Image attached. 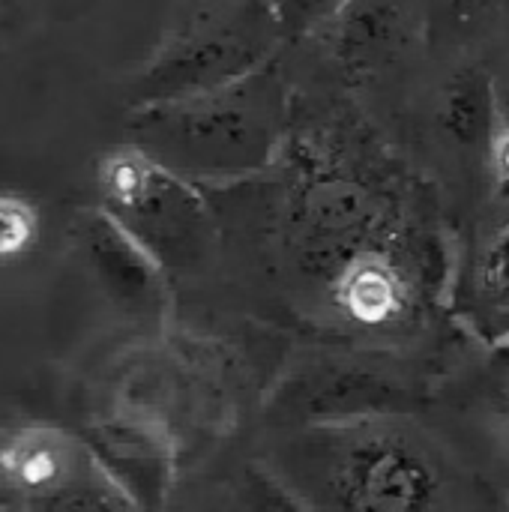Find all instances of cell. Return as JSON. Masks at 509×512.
Returning <instances> with one entry per match:
<instances>
[{
	"label": "cell",
	"mask_w": 509,
	"mask_h": 512,
	"mask_svg": "<svg viewBox=\"0 0 509 512\" xmlns=\"http://www.w3.org/2000/svg\"><path fill=\"white\" fill-rule=\"evenodd\" d=\"M438 123L444 135L462 147H489V138L498 126L495 75L477 63L459 66L441 87Z\"/></svg>",
	"instance_id": "obj_10"
},
{
	"label": "cell",
	"mask_w": 509,
	"mask_h": 512,
	"mask_svg": "<svg viewBox=\"0 0 509 512\" xmlns=\"http://www.w3.org/2000/svg\"><path fill=\"white\" fill-rule=\"evenodd\" d=\"M486 159H489L498 195L509 201V120H498V126L489 138V147H486Z\"/></svg>",
	"instance_id": "obj_16"
},
{
	"label": "cell",
	"mask_w": 509,
	"mask_h": 512,
	"mask_svg": "<svg viewBox=\"0 0 509 512\" xmlns=\"http://www.w3.org/2000/svg\"><path fill=\"white\" fill-rule=\"evenodd\" d=\"M0 512H24L21 507H6V504H0Z\"/></svg>",
	"instance_id": "obj_19"
},
{
	"label": "cell",
	"mask_w": 509,
	"mask_h": 512,
	"mask_svg": "<svg viewBox=\"0 0 509 512\" xmlns=\"http://www.w3.org/2000/svg\"><path fill=\"white\" fill-rule=\"evenodd\" d=\"M24 512H138L135 504L105 477L99 465H93L87 474L75 477L63 489L30 501L21 507Z\"/></svg>",
	"instance_id": "obj_11"
},
{
	"label": "cell",
	"mask_w": 509,
	"mask_h": 512,
	"mask_svg": "<svg viewBox=\"0 0 509 512\" xmlns=\"http://www.w3.org/2000/svg\"><path fill=\"white\" fill-rule=\"evenodd\" d=\"M96 465L87 441L48 423L0 426V489L21 498V507L39 501Z\"/></svg>",
	"instance_id": "obj_8"
},
{
	"label": "cell",
	"mask_w": 509,
	"mask_h": 512,
	"mask_svg": "<svg viewBox=\"0 0 509 512\" xmlns=\"http://www.w3.org/2000/svg\"><path fill=\"white\" fill-rule=\"evenodd\" d=\"M501 512H509V504H507V507H504V510H501Z\"/></svg>",
	"instance_id": "obj_20"
},
{
	"label": "cell",
	"mask_w": 509,
	"mask_h": 512,
	"mask_svg": "<svg viewBox=\"0 0 509 512\" xmlns=\"http://www.w3.org/2000/svg\"><path fill=\"white\" fill-rule=\"evenodd\" d=\"M294 123V102L276 60L186 99L135 108L132 147L201 186L249 180L276 165Z\"/></svg>",
	"instance_id": "obj_2"
},
{
	"label": "cell",
	"mask_w": 509,
	"mask_h": 512,
	"mask_svg": "<svg viewBox=\"0 0 509 512\" xmlns=\"http://www.w3.org/2000/svg\"><path fill=\"white\" fill-rule=\"evenodd\" d=\"M282 45L267 0H204L192 6L135 78V108L228 87L267 63Z\"/></svg>",
	"instance_id": "obj_3"
},
{
	"label": "cell",
	"mask_w": 509,
	"mask_h": 512,
	"mask_svg": "<svg viewBox=\"0 0 509 512\" xmlns=\"http://www.w3.org/2000/svg\"><path fill=\"white\" fill-rule=\"evenodd\" d=\"M324 30L342 78L351 87H363L405 57L414 21L405 0H351Z\"/></svg>",
	"instance_id": "obj_7"
},
{
	"label": "cell",
	"mask_w": 509,
	"mask_h": 512,
	"mask_svg": "<svg viewBox=\"0 0 509 512\" xmlns=\"http://www.w3.org/2000/svg\"><path fill=\"white\" fill-rule=\"evenodd\" d=\"M504 399H507V414H509V363H507V384H504Z\"/></svg>",
	"instance_id": "obj_18"
},
{
	"label": "cell",
	"mask_w": 509,
	"mask_h": 512,
	"mask_svg": "<svg viewBox=\"0 0 509 512\" xmlns=\"http://www.w3.org/2000/svg\"><path fill=\"white\" fill-rule=\"evenodd\" d=\"M39 240V213L18 192H0V264L24 258Z\"/></svg>",
	"instance_id": "obj_13"
},
{
	"label": "cell",
	"mask_w": 509,
	"mask_h": 512,
	"mask_svg": "<svg viewBox=\"0 0 509 512\" xmlns=\"http://www.w3.org/2000/svg\"><path fill=\"white\" fill-rule=\"evenodd\" d=\"M501 0H423L426 33L432 42H459L480 33Z\"/></svg>",
	"instance_id": "obj_12"
},
{
	"label": "cell",
	"mask_w": 509,
	"mask_h": 512,
	"mask_svg": "<svg viewBox=\"0 0 509 512\" xmlns=\"http://www.w3.org/2000/svg\"><path fill=\"white\" fill-rule=\"evenodd\" d=\"M495 93H498V120H509V63L507 72L495 78Z\"/></svg>",
	"instance_id": "obj_17"
},
{
	"label": "cell",
	"mask_w": 509,
	"mask_h": 512,
	"mask_svg": "<svg viewBox=\"0 0 509 512\" xmlns=\"http://www.w3.org/2000/svg\"><path fill=\"white\" fill-rule=\"evenodd\" d=\"M447 303L480 342L509 345V201L504 198L465 240L450 270Z\"/></svg>",
	"instance_id": "obj_6"
},
{
	"label": "cell",
	"mask_w": 509,
	"mask_h": 512,
	"mask_svg": "<svg viewBox=\"0 0 509 512\" xmlns=\"http://www.w3.org/2000/svg\"><path fill=\"white\" fill-rule=\"evenodd\" d=\"M225 512H306L297 498L282 486L276 483L273 477H252L237 495L234 501L225 507Z\"/></svg>",
	"instance_id": "obj_15"
},
{
	"label": "cell",
	"mask_w": 509,
	"mask_h": 512,
	"mask_svg": "<svg viewBox=\"0 0 509 512\" xmlns=\"http://www.w3.org/2000/svg\"><path fill=\"white\" fill-rule=\"evenodd\" d=\"M102 210L126 228L165 273L198 270L213 249V213L195 183L177 177L132 144L99 162Z\"/></svg>",
	"instance_id": "obj_4"
},
{
	"label": "cell",
	"mask_w": 509,
	"mask_h": 512,
	"mask_svg": "<svg viewBox=\"0 0 509 512\" xmlns=\"http://www.w3.org/2000/svg\"><path fill=\"white\" fill-rule=\"evenodd\" d=\"M87 447L105 477L135 504V510H159L171 483V453L159 429L144 420L114 417L93 426Z\"/></svg>",
	"instance_id": "obj_9"
},
{
	"label": "cell",
	"mask_w": 509,
	"mask_h": 512,
	"mask_svg": "<svg viewBox=\"0 0 509 512\" xmlns=\"http://www.w3.org/2000/svg\"><path fill=\"white\" fill-rule=\"evenodd\" d=\"M276 459L306 512H447L453 495L441 450L402 417L327 420L294 435Z\"/></svg>",
	"instance_id": "obj_1"
},
{
	"label": "cell",
	"mask_w": 509,
	"mask_h": 512,
	"mask_svg": "<svg viewBox=\"0 0 509 512\" xmlns=\"http://www.w3.org/2000/svg\"><path fill=\"white\" fill-rule=\"evenodd\" d=\"M348 3L351 0H267L282 42H297L324 30Z\"/></svg>",
	"instance_id": "obj_14"
},
{
	"label": "cell",
	"mask_w": 509,
	"mask_h": 512,
	"mask_svg": "<svg viewBox=\"0 0 509 512\" xmlns=\"http://www.w3.org/2000/svg\"><path fill=\"white\" fill-rule=\"evenodd\" d=\"M75 252L102 297L129 321L159 324L168 312V282L156 258L102 207L78 210Z\"/></svg>",
	"instance_id": "obj_5"
}]
</instances>
